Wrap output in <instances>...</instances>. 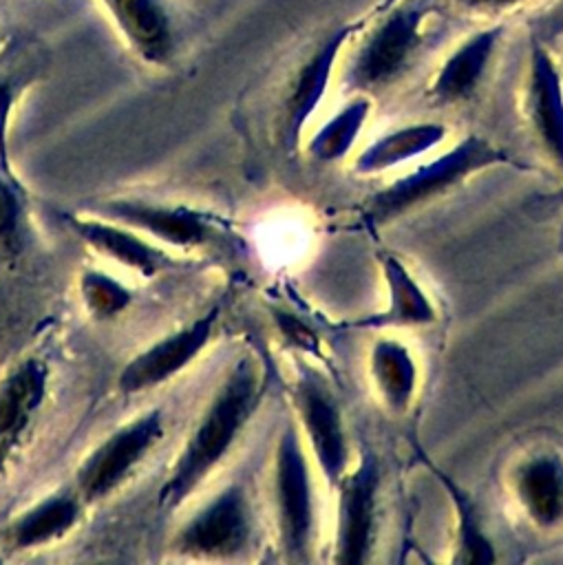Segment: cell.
I'll use <instances>...</instances> for the list:
<instances>
[{"label":"cell","mask_w":563,"mask_h":565,"mask_svg":"<svg viewBox=\"0 0 563 565\" xmlns=\"http://www.w3.org/2000/svg\"><path fill=\"white\" fill-rule=\"evenodd\" d=\"M448 137V126L442 121H411L395 126L364 148H360L351 159V172L358 177H375L391 172L400 166L417 161L433 150H437Z\"/></svg>","instance_id":"obj_16"},{"label":"cell","mask_w":563,"mask_h":565,"mask_svg":"<svg viewBox=\"0 0 563 565\" xmlns=\"http://www.w3.org/2000/svg\"><path fill=\"white\" fill-rule=\"evenodd\" d=\"M503 38V26H484L464 38L439 64L431 79L428 97L439 106H457L468 102L481 86L497 46Z\"/></svg>","instance_id":"obj_14"},{"label":"cell","mask_w":563,"mask_h":565,"mask_svg":"<svg viewBox=\"0 0 563 565\" xmlns=\"http://www.w3.org/2000/svg\"><path fill=\"white\" fill-rule=\"evenodd\" d=\"M316 466L289 415L276 433L269 463V508L285 563H309L320 541Z\"/></svg>","instance_id":"obj_2"},{"label":"cell","mask_w":563,"mask_h":565,"mask_svg":"<svg viewBox=\"0 0 563 565\" xmlns=\"http://www.w3.org/2000/svg\"><path fill=\"white\" fill-rule=\"evenodd\" d=\"M550 199H556V201H561V199H563V188H561L559 192H554Z\"/></svg>","instance_id":"obj_29"},{"label":"cell","mask_w":563,"mask_h":565,"mask_svg":"<svg viewBox=\"0 0 563 565\" xmlns=\"http://www.w3.org/2000/svg\"><path fill=\"white\" fill-rule=\"evenodd\" d=\"M79 516V505L71 497H51L31 508L13 527L20 547H33L68 532Z\"/></svg>","instance_id":"obj_23"},{"label":"cell","mask_w":563,"mask_h":565,"mask_svg":"<svg viewBox=\"0 0 563 565\" xmlns=\"http://www.w3.org/2000/svg\"><path fill=\"white\" fill-rule=\"evenodd\" d=\"M371 110V95L351 93V97L338 110L314 128L305 143L307 154L318 163H338L347 159L355 150L369 124Z\"/></svg>","instance_id":"obj_21"},{"label":"cell","mask_w":563,"mask_h":565,"mask_svg":"<svg viewBox=\"0 0 563 565\" xmlns=\"http://www.w3.org/2000/svg\"><path fill=\"white\" fill-rule=\"evenodd\" d=\"M380 271L384 278L386 302L380 311L367 313L338 327L347 329H371V331H389V329H419L437 322V307L431 294L424 289L419 278L408 269V265L393 252H382L378 256Z\"/></svg>","instance_id":"obj_13"},{"label":"cell","mask_w":563,"mask_h":565,"mask_svg":"<svg viewBox=\"0 0 563 565\" xmlns=\"http://www.w3.org/2000/svg\"><path fill=\"white\" fill-rule=\"evenodd\" d=\"M506 488L517 512L537 532L563 530V450L525 448L508 463Z\"/></svg>","instance_id":"obj_8"},{"label":"cell","mask_w":563,"mask_h":565,"mask_svg":"<svg viewBox=\"0 0 563 565\" xmlns=\"http://www.w3.org/2000/svg\"><path fill=\"white\" fill-rule=\"evenodd\" d=\"M216 320L219 309L212 307L188 327L155 342L150 349H146L126 364L119 375V388L124 393H139L181 373L210 344Z\"/></svg>","instance_id":"obj_12"},{"label":"cell","mask_w":563,"mask_h":565,"mask_svg":"<svg viewBox=\"0 0 563 565\" xmlns=\"http://www.w3.org/2000/svg\"><path fill=\"white\" fill-rule=\"evenodd\" d=\"M291 417L318 470L331 488L353 461L342 402L329 377L309 362H298L289 382Z\"/></svg>","instance_id":"obj_5"},{"label":"cell","mask_w":563,"mask_h":565,"mask_svg":"<svg viewBox=\"0 0 563 565\" xmlns=\"http://www.w3.org/2000/svg\"><path fill=\"white\" fill-rule=\"evenodd\" d=\"M367 373L378 402L393 415L411 411L422 371L415 351L395 335H378L367 351Z\"/></svg>","instance_id":"obj_15"},{"label":"cell","mask_w":563,"mask_h":565,"mask_svg":"<svg viewBox=\"0 0 563 565\" xmlns=\"http://www.w3.org/2000/svg\"><path fill=\"white\" fill-rule=\"evenodd\" d=\"M163 435L161 413L150 411L113 433L82 463L77 486L86 501L108 497Z\"/></svg>","instance_id":"obj_10"},{"label":"cell","mask_w":563,"mask_h":565,"mask_svg":"<svg viewBox=\"0 0 563 565\" xmlns=\"http://www.w3.org/2000/svg\"><path fill=\"white\" fill-rule=\"evenodd\" d=\"M104 214L115 221L141 227L152 236L177 247H196L212 236L210 218L203 212L190 207L113 201L104 205Z\"/></svg>","instance_id":"obj_18"},{"label":"cell","mask_w":563,"mask_h":565,"mask_svg":"<svg viewBox=\"0 0 563 565\" xmlns=\"http://www.w3.org/2000/svg\"><path fill=\"white\" fill-rule=\"evenodd\" d=\"M521 2H525V0H457V4H461L468 11H477V13H499V11L519 7Z\"/></svg>","instance_id":"obj_27"},{"label":"cell","mask_w":563,"mask_h":565,"mask_svg":"<svg viewBox=\"0 0 563 565\" xmlns=\"http://www.w3.org/2000/svg\"><path fill=\"white\" fill-rule=\"evenodd\" d=\"M79 287H82V296H84L86 305L91 307V311L97 316H104V318L115 316L130 300V294L124 285H119L115 278L99 274V271H86L82 276Z\"/></svg>","instance_id":"obj_24"},{"label":"cell","mask_w":563,"mask_h":565,"mask_svg":"<svg viewBox=\"0 0 563 565\" xmlns=\"http://www.w3.org/2000/svg\"><path fill=\"white\" fill-rule=\"evenodd\" d=\"M267 386L269 364L263 353L256 349L243 351L216 386L161 486V508H179L223 463L261 411Z\"/></svg>","instance_id":"obj_1"},{"label":"cell","mask_w":563,"mask_h":565,"mask_svg":"<svg viewBox=\"0 0 563 565\" xmlns=\"http://www.w3.org/2000/svg\"><path fill=\"white\" fill-rule=\"evenodd\" d=\"M256 514L247 486L232 481L221 488L177 534V550L194 558H238L254 545Z\"/></svg>","instance_id":"obj_7"},{"label":"cell","mask_w":563,"mask_h":565,"mask_svg":"<svg viewBox=\"0 0 563 565\" xmlns=\"http://www.w3.org/2000/svg\"><path fill=\"white\" fill-rule=\"evenodd\" d=\"M11 104H13V88L0 79V157H2V161L7 159L4 137H7V119H9Z\"/></svg>","instance_id":"obj_28"},{"label":"cell","mask_w":563,"mask_h":565,"mask_svg":"<svg viewBox=\"0 0 563 565\" xmlns=\"http://www.w3.org/2000/svg\"><path fill=\"white\" fill-rule=\"evenodd\" d=\"M18 230V201L13 190L0 179V241H9Z\"/></svg>","instance_id":"obj_25"},{"label":"cell","mask_w":563,"mask_h":565,"mask_svg":"<svg viewBox=\"0 0 563 565\" xmlns=\"http://www.w3.org/2000/svg\"><path fill=\"white\" fill-rule=\"evenodd\" d=\"M510 166L530 170L528 163L512 157L481 135H466L450 148L419 161L408 172L391 179L367 201L364 218L371 225H386L439 196L455 190L459 183L490 168Z\"/></svg>","instance_id":"obj_3"},{"label":"cell","mask_w":563,"mask_h":565,"mask_svg":"<svg viewBox=\"0 0 563 565\" xmlns=\"http://www.w3.org/2000/svg\"><path fill=\"white\" fill-rule=\"evenodd\" d=\"M353 33L355 24H340L331 29L294 73L283 104V139L289 150H296L302 143L307 124L322 106L342 49Z\"/></svg>","instance_id":"obj_9"},{"label":"cell","mask_w":563,"mask_h":565,"mask_svg":"<svg viewBox=\"0 0 563 565\" xmlns=\"http://www.w3.org/2000/svg\"><path fill=\"white\" fill-rule=\"evenodd\" d=\"M422 459L431 470V475L442 483L455 510V541H453V554L448 556L450 563H457V565L495 563L497 561L495 543L490 539V532L486 530L481 510L477 508L470 492L461 483H457L448 472L431 463L426 455H422Z\"/></svg>","instance_id":"obj_20"},{"label":"cell","mask_w":563,"mask_h":565,"mask_svg":"<svg viewBox=\"0 0 563 565\" xmlns=\"http://www.w3.org/2000/svg\"><path fill=\"white\" fill-rule=\"evenodd\" d=\"M537 29L543 38L563 35V0H556L545 13H541Z\"/></svg>","instance_id":"obj_26"},{"label":"cell","mask_w":563,"mask_h":565,"mask_svg":"<svg viewBox=\"0 0 563 565\" xmlns=\"http://www.w3.org/2000/svg\"><path fill=\"white\" fill-rule=\"evenodd\" d=\"M523 110L543 154L563 174V73L539 38L530 44Z\"/></svg>","instance_id":"obj_11"},{"label":"cell","mask_w":563,"mask_h":565,"mask_svg":"<svg viewBox=\"0 0 563 565\" xmlns=\"http://www.w3.org/2000/svg\"><path fill=\"white\" fill-rule=\"evenodd\" d=\"M382 466L375 452L364 450L340 479L333 492L331 561L338 565H362L373 561L380 534Z\"/></svg>","instance_id":"obj_6"},{"label":"cell","mask_w":563,"mask_h":565,"mask_svg":"<svg viewBox=\"0 0 563 565\" xmlns=\"http://www.w3.org/2000/svg\"><path fill=\"white\" fill-rule=\"evenodd\" d=\"M130 49L150 64H163L174 51V29L161 0H99Z\"/></svg>","instance_id":"obj_17"},{"label":"cell","mask_w":563,"mask_h":565,"mask_svg":"<svg viewBox=\"0 0 563 565\" xmlns=\"http://www.w3.org/2000/svg\"><path fill=\"white\" fill-rule=\"evenodd\" d=\"M68 225L77 236H82L97 252L108 254L110 258L146 276L157 274L168 263L166 252L148 245L146 241H141L137 234L128 230H121L95 218H68Z\"/></svg>","instance_id":"obj_22"},{"label":"cell","mask_w":563,"mask_h":565,"mask_svg":"<svg viewBox=\"0 0 563 565\" xmlns=\"http://www.w3.org/2000/svg\"><path fill=\"white\" fill-rule=\"evenodd\" d=\"M431 11L428 0H404L380 18L349 55L342 86L364 95L393 86L424 49Z\"/></svg>","instance_id":"obj_4"},{"label":"cell","mask_w":563,"mask_h":565,"mask_svg":"<svg viewBox=\"0 0 563 565\" xmlns=\"http://www.w3.org/2000/svg\"><path fill=\"white\" fill-rule=\"evenodd\" d=\"M46 391V366L26 360L0 384V468L26 433Z\"/></svg>","instance_id":"obj_19"}]
</instances>
